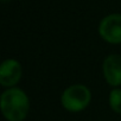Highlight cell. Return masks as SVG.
Instances as JSON below:
<instances>
[{
    "label": "cell",
    "instance_id": "cell-1",
    "mask_svg": "<svg viewBox=\"0 0 121 121\" xmlns=\"http://www.w3.org/2000/svg\"><path fill=\"white\" fill-rule=\"evenodd\" d=\"M1 110L9 121H23L29 112V99L19 88H11L1 95Z\"/></svg>",
    "mask_w": 121,
    "mask_h": 121
},
{
    "label": "cell",
    "instance_id": "cell-2",
    "mask_svg": "<svg viewBox=\"0 0 121 121\" xmlns=\"http://www.w3.org/2000/svg\"><path fill=\"white\" fill-rule=\"evenodd\" d=\"M90 97V91L86 86L74 84L64 90L62 104L69 112H81L89 104Z\"/></svg>",
    "mask_w": 121,
    "mask_h": 121
},
{
    "label": "cell",
    "instance_id": "cell-3",
    "mask_svg": "<svg viewBox=\"0 0 121 121\" xmlns=\"http://www.w3.org/2000/svg\"><path fill=\"white\" fill-rule=\"evenodd\" d=\"M101 37L109 43H121V14H109L102 19L99 27Z\"/></svg>",
    "mask_w": 121,
    "mask_h": 121
},
{
    "label": "cell",
    "instance_id": "cell-4",
    "mask_svg": "<svg viewBox=\"0 0 121 121\" xmlns=\"http://www.w3.org/2000/svg\"><path fill=\"white\" fill-rule=\"evenodd\" d=\"M103 75L110 86L121 84V56L109 55L103 62Z\"/></svg>",
    "mask_w": 121,
    "mask_h": 121
},
{
    "label": "cell",
    "instance_id": "cell-5",
    "mask_svg": "<svg viewBox=\"0 0 121 121\" xmlns=\"http://www.w3.org/2000/svg\"><path fill=\"white\" fill-rule=\"evenodd\" d=\"M22 77V67L16 59H6L0 68V83L4 87L14 86Z\"/></svg>",
    "mask_w": 121,
    "mask_h": 121
},
{
    "label": "cell",
    "instance_id": "cell-6",
    "mask_svg": "<svg viewBox=\"0 0 121 121\" xmlns=\"http://www.w3.org/2000/svg\"><path fill=\"white\" fill-rule=\"evenodd\" d=\"M109 103L114 112L121 114V89H114L110 91Z\"/></svg>",
    "mask_w": 121,
    "mask_h": 121
},
{
    "label": "cell",
    "instance_id": "cell-7",
    "mask_svg": "<svg viewBox=\"0 0 121 121\" xmlns=\"http://www.w3.org/2000/svg\"><path fill=\"white\" fill-rule=\"evenodd\" d=\"M3 1H6V0H3Z\"/></svg>",
    "mask_w": 121,
    "mask_h": 121
}]
</instances>
